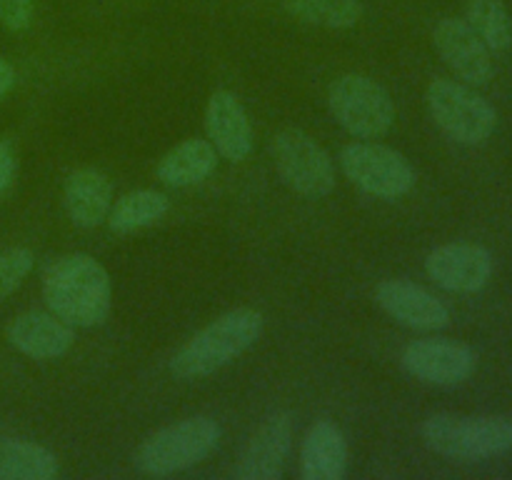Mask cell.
I'll return each instance as SVG.
<instances>
[{
	"label": "cell",
	"instance_id": "cell-1",
	"mask_svg": "<svg viewBox=\"0 0 512 480\" xmlns=\"http://www.w3.org/2000/svg\"><path fill=\"white\" fill-rule=\"evenodd\" d=\"M43 298L50 313L73 328H95L108 318L113 285L108 270L93 255L70 253L48 265Z\"/></svg>",
	"mask_w": 512,
	"mask_h": 480
},
{
	"label": "cell",
	"instance_id": "cell-2",
	"mask_svg": "<svg viewBox=\"0 0 512 480\" xmlns=\"http://www.w3.org/2000/svg\"><path fill=\"white\" fill-rule=\"evenodd\" d=\"M263 333V315L255 308H235L210 320L175 353L170 370L183 380H198L225 368L253 348Z\"/></svg>",
	"mask_w": 512,
	"mask_h": 480
},
{
	"label": "cell",
	"instance_id": "cell-3",
	"mask_svg": "<svg viewBox=\"0 0 512 480\" xmlns=\"http://www.w3.org/2000/svg\"><path fill=\"white\" fill-rule=\"evenodd\" d=\"M430 450L460 463H478L512 450V418L503 415H430L423 423Z\"/></svg>",
	"mask_w": 512,
	"mask_h": 480
},
{
	"label": "cell",
	"instance_id": "cell-4",
	"mask_svg": "<svg viewBox=\"0 0 512 480\" xmlns=\"http://www.w3.org/2000/svg\"><path fill=\"white\" fill-rule=\"evenodd\" d=\"M220 443V425L213 418L195 415L165 425L145 438L135 453V468L145 475L165 478L208 458Z\"/></svg>",
	"mask_w": 512,
	"mask_h": 480
},
{
	"label": "cell",
	"instance_id": "cell-5",
	"mask_svg": "<svg viewBox=\"0 0 512 480\" xmlns=\"http://www.w3.org/2000/svg\"><path fill=\"white\" fill-rule=\"evenodd\" d=\"M425 103L435 125L460 145H483L498 128L493 105L458 80L435 78L425 90Z\"/></svg>",
	"mask_w": 512,
	"mask_h": 480
},
{
	"label": "cell",
	"instance_id": "cell-6",
	"mask_svg": "<svg viewBox=\"0 0 512 480\" xmlns=\"http://www.w3.org/2000/svg\"><path fill=\"white\" fill-rule=\"evenodd\" d=\"M333 118L355 138H383L395 123V103L388 90L368 75H340L328 88Z\"/></svg>",
	"mask_w": 512,
	"mask_h": 480
},
{
	"label": "cell",
	"instance_id": "cell-7",
	"mask_svg": "<svg viewBox=\"0 0 512 480\" xmlns=\"http://www.w3.org/2000/svg\"><path fill=\"white\" fill-rule=\"evenodd\" d=\"M275 168L293 193L303 198H325L335 188V165L328 150L300 128H283L273 135Z\"/></svg>",
	"mask_w": 512,
	"mask_h": 480
},
{
	"label": "cell",
	"instance_id": "cell-8",
	"mask_svg": "<svg viewBox=\"0 0 512 480\" xmlns=\"http://www.w3.org/2000/svg\"><path fill=\"white\" fill-rule=\"evenodd\" d=\"M340 168L363 193L395 200L415 188V170L403 153L380 143H350L340 150Z\"/></svg>",
	"mask_w": 512,
	"mask_h": 480
},
{
	"label": "cell",
	"instance_id": "cell-9",
	"mask_svg": "<svg viewBox=\"0 0 512 480\" xmlns=\"http://www.w3.org/2000/svg\"><path fill=\"white\" fill-rule=\"evenodd\" d=\"M400 363L413 378L430 385H460L475 373L473 348L450 338H423L405 345Z\"/></svg>",
	"mask_w": 512,
	"mask_h": 480
},
{
	"label": "cell",
	"instance_id": "cell-10",
	"mask_svg": "<svg viewBox=\"0 0 512 480\" xmlns=\"http://www.w3.org/2000/svg\"><path fill=\"white\" fill-rule=\"evenodd\" d=\"M428 278L450 293H478L493 278V255L478 243H445L425 260Z\"/></svg>",
	"mask_w": 512,
	"mask_h": 480
},
{
	"label": "cell",
	"instance_id": "cell-11",
	"mask_svg": "<svg viewBox=\"0 0 512 480\" xmlns=\"http://www.w3.org/2000/svg\"><path fill=\"white\" fill-rule=\"evenodd\" d=\"M433 45L440 58L460 80L470 85H488L495 75L490 48L463 18H445L435 25Z\"/></svg>",
	"mask_w": 512,
	"mask_h": 480
},
{
	"label": "cell",
	"instance_id": "cell-12",
	"mask_svg": "<svg viewBox=\"0 0 512 480\" xmlns=\"http://www.w3.org/2000/svg\"><path fill=\"white\" fill-rule=\"evenodd\" d=\"M293 448V418L290 413H275L260 423L248 440L235 478L238 480H275L283 475Z\"/></svg>",
	"mask_w": 512,
	"mask_h": 480
},
{
	"label": "cell",
	"instance_id": "cell-13",
	"mask_svg": "<svg viewBox=\"0 0 512 480\" xmlns=\"http://www.w3.org/2000/svg\"><path fill=\"white\" fill-rule=\"evenodd\" d=\"M375 300L390 318L413 330L430 333V330H440L450 323L448 305L435 298L423 285L410 283V280H383L375 288Z\"/></svg>",
	"mask_w": 512,
	"mask_h": 480
},
{
	"label": "cell",
	"instance_id": "cell-14",
	"mask_svg": "<svg viewBox=\"0 0 512 480\" xmlns=\"http://www.w3.org/2000/svg\"><path fill=\"white\" fill-rule=\"evenodd\" d=\"M205 130L218 155L230 163H243L253 153V125L238 95L215 90L205 108Z\"/></svg>",
	"mask_w": 512,
	"mask_h": 480
},
{
	"label": "cell",
	"instance_id": "cell-15",
	"mask_svg": "<svg viewBox=\"0 0 512 480\" xmlns=\"http://www.w3.org/2000/svg\"><path fill=\"white\" fill-rule=\"evenodd\" d=\"M8 340L15 350L33 360H55L63 358L75 343V328L60 320L53 313H28L15 315L8 323Z\"/></svg>",
	"mask_w": 512,
	"mask_h": 480
},
{
	"label": "cell",
	"instance_id": "cell-16",
	"mask_svg": "<svg viewBox=\"0 0 512 480\" xmlns=\"http://www.w3.org/2000/svg\"><path fill=\"white\" fill-rule=\"evenodd\" d=\"M63 203L68 218L78 228H98L100 223H105L113 205V185L100 170L78 168L65 180Z\"/></svg>",
	"mask_w": 512,
	"mask_h": 480
},
{
	"label": "cell",
	"instance_id": "cell-17",
	"mask_svg": "<svg viewBox=\"0 0 512 480\" xmlns=\"http://www.w3.org/2000/svg\"><path fill=\"white\" fill-rule=\"evenodd\" d=\"M348 470V443L330 420H318L308 430L300 450L303 480H340Z\"/></svg>",
	"mask_w": 512,
	"mask_h": 480
},
{
	"label": "cell",
	"instance_id": "cell-18",
	"mask_svg": "<svg viewBox=\"0 0 512 480\" xmlns=\"http://www.w3.org/2000/svg\"><path fill=\"white\" fill-rule=\"evenodd\" d=\"M215 168H218V150L213 148V143L188 138L160 158L155 175L168 188H190L208 180Z\"/></svg>",
	"mask_w": 512,
	"mask_h": 480
},
{
	"label": "cell",
	"instance_id": "cell-19",
	"mask_svg": "<svg viewBox=\"0 0 512 480\" xmlns=\"http://www.w3.org/2000/svg\"><path fill=\"white\" fill-rule=\"evenodd\" d=\"M58 458L33 440H0V480H53L58 478Z\"/></svg>",
	"mask_w": 512,
	"mask_h": 480
},
{
	"label": "cell",
	"instance_id": "cell-20",
	"mask_svg": "<svg viewBox=\"0 0 512 480\" xmlns=\"http://www.w3.org/2000/svg\"><path fill=\"white\" fill-rule=\"evenodd\" d=\"M168 208L170 200L165 193H158V190H133V193H125L123 198L113 200L105 223L115 233H135V230L148 228V225L165 218Z\"/></svg>",
	"mask_w": 512,
	"mask_h": 480
},
{
	"label": "cell",
	"instance_id": "cell-21",
	"mask_svg": "<svg viewBox=\"0 0 512 480\" xmlns=\"http://www.w3.org/2000/svg\"><path fill=\"white\" fill-rule=\"evenodd\" d=\"M283 8L298 23L328 30H350L363 20L360 0H283Z\"/></svg>",
	"mask_w": 512,
	"mask_h": 480
},
{
	"label": "cell",
	"instance_id": "cell-22",
	"mask_svg": "<svg viewBox=\"0 0 512 480\" xmlns=\"http://www.w3.org/2000/svg\"><path fill=\"white\" fill-rule=\"evenodd\" d=\"M465 20L490 53H505L512 45V18L503 0H468Z\"/></svg>",
	"mask_w": 512,
	"mask_h": 480
},
{
	"label": "cell",
	"instance_id": "cell-23",
	"mask_svg": "<svg viewBox=\"0 0 512 480\" xmlns=\"http://www.w3.org/2000/svg\"><path fill=\"white\" fill-rule=\"evenodd\" d=\"M35 265V255L30 248L0 250V303L23 285Z\"/></svg>",
	"mask_w": 512,
	"mask_h": 480
},
{
	"label": "cell",
	"instance_id": "cell-24",
	"mask_svg": "<svg viewBox=\"0 0 512 480\" xmlns=\"http://www.w3.org/2000/svg\"><path fill=\"white\" fill-rule=\"evenodd\" d=\"M35 0H0V25L10 33H23L33 25Z\"/></svg>",
	"mask_w": 512,
	"mask_h": 480
},
{
	"label": "cell",
	"instance_id": "cell-25",
	"mask_svg": "<svg viewBox=\"0 0 512 480\" xmlns=\"http://www.w3.org/2000/svg\"><path fill=\"white\" fill-rule=\"evenodd\" d=\"M15 170H18V163H15L13 148L5 140H0V200H3V195L13 185Z\"/></svg>",
	"mask_w": 512,
	"mask_h": 480
},
{
	"label": "cell",
	"instance_id": "cell-26",
	"mask_svg": "<svg viewBox=\"0 0 512 480\" xmlns=\"http://www.w3.org/2000/svg\"><path fill=\"white\" fill-rule=\"evenodd\" d=\"M15 85V68L5 58H0V100L13 90Z\"/></svg>",
	"mask_w": 512,
	"mask_h": 480
}]
</instances>
